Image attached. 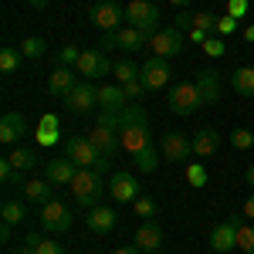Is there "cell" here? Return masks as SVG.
<instances>
[{"instance_id":"6da1fadb","label":"cell","mask_w":254,"mask_h":254,"mask_svg":"<svg viewBox=\"0 0 254 254\" xmlns=\"http://www.w3.org/2000/svg\"><path fill=\"white\" fill-rule=\"evenodd\" d=\"M119 136H122V149H126L129 156H139L146 146H153L149 116H146L142 105H126V109H122V129H119Z\"/></svg>"},{"instance_id":"7a4b0ae2","label":"cell","mask_w":254,"mask_h":254,"mask_svg":"<svg viewBox=\"0 0 254 254\" xmlns=\"http://www.w3.org/2000/svg\"><path fill=\"white\" fill-rule=\"evenodd\" d=\"M119 129H122V112H98V122L95 129L88 132V139H92V146H95L102 156H116L119 149H122V136H119Z\"/></svg>"},{"instance_id":"3957f363","label":"cell","mask_w":254,"mask_h":254,"mask_svg":"<svg viewBox=\"0 0 254 254\" xmlns=\"http://www.w3.org/2000/svg\"><path fill=\"white\" fill-rule=\"evenodd\" d=\"M71 193L81 210H92L102 203V173L98 170H78L71 180Z\"/></svg>"},{"instance_id":"277c9868","label":"cell","mask_w":254,"mask_h":254,"mask_svg":"<svg viewBox=\"0 0 254 254\" xmlns=\"http://www.w3.org/2000/svg\"><path fill=\"white\" fill-rule=\"evenodd\" d=\"M126 20L139 27L142 34H156L159 31V3L156 0H129V7H126Z\"/></svg>"},{"instance_id":"5b68a950","label":"cell","mask_w":254,"mask_h":254,"mask_svg":"<svg viewBox=\"0 0 254 254\" xmlns=\"http://www.w3.org/2000/svg\"><path fill=\"white\" fill-rule=\"evenodd\" d=\"M166 102H170V112H173V116H193L196 109L203 105L193 81H180V85H173Z\"/></svg>"},{"instance_id":"8992f818","label":"cell","mask_w":254,"mask_h":254,"mask_svg":"<svg viewBox=\"0 0 254 254\" xmlns=\"http://www.w3.org/2000/svg\"><path fill=\"white\" fill-rule=\"evenodd\" d=\"M122 20H126V7L122 3H116V0H98V3H92V24H95L102 34L105 31H119Z\"/></svg>"},{"instance_id":"52a82bcc","label":"cell","mask_w":254,"mask_h":254,"mask_svg":"<svg viewBox=\"0 0 254 254\" xmlns=\"http://www.w3.org/2000/svg\"><path fill=\"white\" fill-rule=\"evenodd\" d=\"M64 102V109L68 112H75V116H85V112H92L95 109V102H98V88L92 85V81H78L68 95L61 98Z\"/></svg>"},{"instance_id":"ba28073f","label":"cell","mask_w":254,"mask_h":254,"mask_svg":"<svg viewBox=\"0 0 254 254\" xmlns=\"http://www.w3.org/2000/svg\"><path fill=\"white\" fill-rule=\"evenodd\" d=\"M64 156L75 159L78 170H92L95 159L102 156V153L92 146V139H88V136H68V139H64Z\"/></svg>"},{"instance_id":"9c48e42d","label":"cell","mask_w":254,"mask_h":254,"mask_svg":"<svg viewBox=\"0 0 254 254\" xmlns=\"http://www.w3.org/2000/svg\"><path fill=\"white\" fill-rule=\"evenodd\" d=\"M116 71V64L105 58V51H98V48H85L78 58V75H85V78H102V75H112Z\"/></svg>"},{"instance_id":"30bf717a","label":"cell","mask_w":254,"mask_h":254,"mask_svg":"<svg viewBox=\"0 0 254 254\" xmlns=\"http://www.w3.org/2000/svg\"><path fill=\"white\" fill-rule=\"evenodd\" d=\"M149 48H153L156 58H176V55L183 51V34L176 31L173 24H170V27H159L156 34L149 38Z\"/></svg>"},{"instance_id":"8fae6325","label":"cell","mask_w":254,"mask_h":254,"mask_svg":"<svg viewBox=\"0 0 254 254\" xmlns=\"http://www.w3.org/2000/svg\"><path fill=\"white\" fill-rule=\"evenodd\" d=\"M159 156L166 163H183L187 156H193V139L183 132H166L159 142Z\"/></svg>"},{"instance_id":"7c38bea8","label":"cell","mask_w":254,"mask_h":254,"mask_svg":"<svg viewBox=\"0 0 254 254\" xmlns=\"http://www.w3.org/2000/svg\"><path fill=\"white\" fill-rule=\"evenodd\" d=\"M170 58H153L142 61V68H139V78H142V85L146 88H163V85H170Z\"/></svg>"},{"instance_id":"4fadbf2b","label":"cell","mask_w":254,"mask_h":254,"mask_svg":"<svg viewBox=\"0 0 254 254\" xmlns=\"http://www.w3.org/2000/svg\"><path fill=\"white\" fill-rule=\"evenodd\" d=\"M41 224L48 231H55V234H68L71 231V210L64 203H58V200H51V203L41 207Z\"/></svg>"},{"instance_id":"5bb4252c","label":"cell","mask_w":254,"mask_h":254,"mask_svg":"<svg viewBox=\"0 0 254 254\" xmlns=\"http://www.w3.org/2000/svg\"><path fill=\"white\" fill-rule=\"evenodd\" d=\"M193 85H196V92H200V102L203 105H217L220 102V75H217L214 68H200Z\"/></svg>"},{"instance_id":"9a60e30c","label":"cell","mask_w":254,"mask_h":254,"mask_svg":"<svg viewBox=\"0 0 254 254\" xmlns=\"http://www.w3.org/2000/svg\"><path fill=\"white\" fill-rule=\"evenodd\" d=\"M109 193L116 203H136L139 200V180L132 173H116L109 183Z\"/></svg>"},{"instance_id":"2e32d148","label":"cell","mask_w":254,"mask_h":254,"mask_svg":"<svg viewBox=\"0 0 254 254\" xmlns=\"http://www.w3.org/2000/svg\"><path fill=\"white\" fill-rule=\"evenodd\" d=\"M75 173H78V166H75L71 156H55L51 163H48V176H44V180H48L51 187H64V183L71 187Z\"/></svg>"},{"instance_id":"e0dca14e","label":"cell","mask_w":254,"mask_h":254,"mask_svg":"<svg viewBox=\"0 0 254 254\" xmlns=\"http://www.w3.org/2000/svg\"><path fill=\"white\" fill-rule=\"evenodd\" d=\"M116 210L112 207H105V203H98L92 210H85V224H88V231L92 234H109L112 227H116Z\"/></svg>"},{"instance_id":"ac0fdd59","label":"cell","mask_w":254,"mask_h":254,"mask_svg":"<svg viewBox=\"0 0 254 254\" xmlns=\"http://www.w3.org/2000/svg\"><path fill=\"white\" fill-rule=\"evenodd\" d=\"M210 248L217 254H227L237 248V224L234 220H224V224H217L214 231H210Z\"/></svg>"},{"instance_id":"d6986e66","label":"cell","mask_w":254,"mask_h":254,"mask_svg":"<svg viewBox=\"0 0 254 254\" xmlns=\"http://www.w3.org/2000/svg\"><path fill=\"white\" fill-rule=\"evenodd\" d=\"M24 132H27V122H24V116H20V112H7V116L0 119V142H3V146L20 142V139H24Z\"/></svg>"},{"instance_id":"ffe728a7","label":"cell","mask_w":254,"mask_h":254,"mask_svg":"<svg viewBox=\"0 0 254 254\" xmlns=\"http://www.w3.org/2000/svg\"><path fill=\"white\" fill-rule=\"evenodd\" d=\"M71 88H75V71H71L68 64H58V68L48 75V92L55 98H64Z\"/></svg>"},{"instance_id":"44dd1931","label":"cell","mask_w":254,"mask_h":254,"mask_svg":"<svg viewBox=\"0 0 254 254\" xmlns=\"http://www.w3.org/2000/svg\"><path fill=\"white\" fill-rule=\"evenodd\" d=\"M217 149H220V132H217V129H210V126H207V129H196L193 132V156H214Z\"/></svg>"},{"instance_id":"7402d4cb","label":"cell","mask_w":254,"mask_h":254,"mask_svg":"<svg viewBox=\"0 0 254 254\" xmlns=\"http://www.w3.org/2000/svg\"><path fill=\"white\" fill-rule=\"evenodd\" d=\"M98 105H102L105 112H122V109L129 105V98L122 92V85H102V88H98Z\"/></svg>"},{"instance_id":"603a6c76","label":"cell","mask_w":254,"mask_h":254,"mask_svg":"<svg viewBox=\"0 0 254 254\" xmlns=\"http://www.w3.org/2000/svg\"><path fill=\"white\" fill-rule=\"evenodd\" d=\"M159 244H163V231H159V224L146 220V224L136 231V248H142V251H159Z\"/></svg>"},{"instance_id":"cb8c5ba5","label":"cell","mask_w":254,"mask_h":254,"mask_svg":"<svg viewBox=\"0 0 254 254\" xmlns=\"http://www.w3.org/2000/svg\"><path fill=\"white\" fill-rule=\"evenodd\" d=\"M24 196H27L31 203H41V207H44V203L55 200V187H51L48 180H27V183H24Z\"/></svg>"},{"instance_id":"d4e9b609","label":"cell","mask_w":254,"mask_h":254,"mask_svg":"<svg viewBox=\"0 0 254 254\" xmlns=\"http://www.w3.org/2000/svg\"><path fill=\"white\" fill-rule=\"evenodd\" d=\"M116 38H119V51H129V55H132V51H139V48L149 41V34H142L139 27H132V24H129V27H119Z\"/></svg>"},{"instance_id":"484cf974","label":"cell","mask_w":254,"mask_h":254,"mask_svg":"<svg viewBox=\"0 0 254 254\" xmlns=\"http://www.w3.org/2000/svg\"><path fill=\"white\" fill-rule=\"evenodd\" d=\"M231 85H234L237 95L254 98V68H237L234 75H231Z\"/></svg>"},{"instance_id":"4316f807","label":"cell","mask_w":254,"mask_h":254,"mask_svg":"<svg viewBox=\"0 0 254 254\" xmlns=\"http://www.w3.org/2000/svg\"><path fill=\"white\" fill-rule=\"evenodd\" d=\"M34 136H38V142L41 146H51V142H58V116H44L38 122V132H34Z\"/></svg>"},{"instance_id":"83f0119b","label":"cell","mask_w":254,"mask_h":254,"mask_svg":"<svg viewBox=\"0 0 254 254\" xmlns=\"http://www.w3.org/2000/svg\"><path fill=\"white\" fill-rule=\"evenodd\" d=\"M7 159L14 163V170H20V173H24V170H31V166H38V153H34L31 146H17Z\"/></svg>"},{"instance_id":"f1b7e54d","label":"cell","mask_w":254,"mask_h":254,"mask_svg":"<svg viewBox=\"0 0 254 254\" xmlns=\"http://www.w3.org/2000/svg\"><path fill=\"white\" fill-rule=\"evenodd\" d=\"M44 51H48V41L44 38H24L20 41V55H24V58H41V55H44Z\"/></svg>"},{"instance_id":"f546056e","label":"cell","mask_w":254,"mask_h":254,"mask_svg":"<svg viewBox=\"0 0 254 254\" xmlns=\"http://www.w3.org/2000/svg\"><path fill=\"white\" fill-rule=\"evenodd\" d=\"M139 68H142V64H132V61H119L112 75H116L119 85H129V81H136V78H139Z\"/></svg>"},{"instance_id":"4dcf8cb0","label":"cell","mask_w":254,"mask_h":254,"mask_svg":"<svg viewBox=\"0 0 254 254\" xmlns=\"http://www.w3.org/2000/svg\"><path fill=\"white\" fill-rule=\"evenodd\" d=\"M20 58H24V55H20L17 48H3V51H0V71H3V75L17 71V68H20Z\"/></svg>"},{"instance_id":"1f68e13d","label":"cell","mask_w":254,"mask_h":254,"mask_svg":"<svg viewBox=\"0 0 254 254\" xmlns=\"http://www.w3.org/2000/svg\"><path fill=\"white\" fill-rule=\"evenodd\" d=\"M0 214H3V220H7V224H20V220L27 217V210H24V203H20V200H7Z\"/></svg>"},{"instance_id":"d6a6232c","label":"cell","mask_w":254,"mask_h":254,"mask_svg":"<svg viewBox=\"0 0 254 254\" xmlns=\"http://www.w3.org/2000/svg\"><path fill=\"white\" fill-rule=\"evenodd\" d=\"M132 159H136V166L142 170V173H153V170H156V163H159V156H156V149H153V146H146V149H142L139 156H132Z\"/></svg>"},{"instance_id":"836d02e7","label":"cell","mask_w":254,"mask_h":254,"mask_svg":"<svg viewBox=\"0 0 254 254\" xmlns=\"http://www.w3.org/2000/svg\"><path fill=\"white\" fill-rule=\"evenodd\" d=\"M231 146L241 149V153H248V149L254 146V132L251 129H234V132H231Z\"/></svg>"},{"instance_id":"e575fe53","label":"cell","mask_w":254,"mask_h":254,"mask_svg":"<svg viewBox=\"0 0 254 254\" xmlns=\"http://www.w3.org/2000/svg\"><path fill=\"white\" fill-rule=\"evenodd\" d=\"M187 183H190V187H203V183H207V166H203V163H190V166H187Z\"/></svg>"},{"instance_id":"d590c367","label":"cell","mask_w":254,"mask_h":254,"mask_svg":"<svg viewBox=\"0 0 254 254\" xmlns=\"http://www.w3.org/2000/svg\"><path fill=\"white\" fill-rule=\"evenodd\" d=\"M237 248L244 254H254V227H244V224L237 227Z\"/></svg>"},{"instance_id":"8d00e7d4","label":"cell","mask_w":254,"mask_h":254,"mask_svg":"<svg viewBox=\"0 0 254 254\" xmlns=\"http://www.w3.org/2000/svg\"><path fill=\"white\" fill-rule=\"evenodd\" d=\"M193 27H200V31H207V34H217V17L214 14H193Z\"/></svg>"},{"instance_id":"74e56055","label":"cell","mask_w":254,"mask_h":254,"mask_svg":"<svg viewBox=\"0 0 254 254\" xmlns=\"http://www.w3.org/2000/svg\"><path fill=\"white\" fill-rule=\"evenodd\" d=\"M132 210H136L139 217H146V220H149V217H156V200H149V196H139L136 203H132Z\"/></svg>"},{"instance_id":"f35d334b","label":"cell","mask_w":254,"mask_h":254,"mask_svg":"<svg viewBox=\"0 0 254 254\" xmlns=\"http://www.w3.org/2000/svg\"><path fill=\"white\" fill-rule=\"evenodd\" d=\"M173 27L180 34H190V31H193V14H190V10H180L173 17Z\"/></svg>"},{"instance_id":"ab89813d","label":"cell","mask_w":254,"mask_h":254,"mask_svg":"<svg viewBox=\"0 0 254 254\" xmlns=\"http://www.w3.org/2000/svg\"><path fill=\"white\" fill-rule=\"evenodd\" d=\"M203 51H207L210 58H224V51H227V48H224V41H220V38H214V34H210V38L203 41Z\"/></svg>"},{"instance_id":"60d3db41","label":"cell","mask_w":254,"mask_h":254,"mask_svg":"<svg viewBox=\"0 0 254 254\" xmlns=\"http://www.w3.org/2000/svg\"><path fill=\"white\" fill-rule=\"evenodd\" d=\"M248 7H251V0H227V14H231V17H244V14H248Z\"/></svg>"},{"instance_id":"b9f144b4","label":"cell","mask_w":254,"mask_h":254,"mask_svg":"<svg viewBox=\"0 0 254 254\" xmlns=\"http://www.w3.org/2000/svg\"><path fill=\"white\" fill-rule=\"evenodd\" d=\"M234 31H237V17H231V14L217 17V34H234Z\"/></svg>"},{"instance_id":"7bdbcfd3","label":"cell","mask_w":254,"mask_h":254,"mask_svg":"<svg viewBox=\"0 0 254 254\" xmlns=\"http://www.w3.org/2000/svg\"><path fill=\"white\" fill-rule=\"evenodd\" d=\"M122 92H126V98H129V102H136V98L146 92V85H142V78H136V81H129V85H122Z\"/></svg>"},{"instance_id":"ee69618b","label":"cell","mask_w":254,"mask_h":254,"mask_svg":"<svg viewBox=\"0 0 254 254\" xmlns=\"http://www.w3.org/2000/svg\"><path fill=\"white\" fill-rule=\"evenodd\" d=\"M78 58H81V51L75 48V44H68V48H61V55H58V61H61V64H71V61L78 64Z\"/></svg>"},{"instance_id":"f6af8a7d","label":"cell","mask_w":254,"mask_h":254,"mask_svg":"<svg viewBox=\"0 0 254 254\" xmlns=\"http://www.w3.org/2000/svg\"><path fill=\"white\" fill-rule=\"evenodd\" d=\"M38 254H64V248H61L58 241H51V237H44L38 244Z\"/></svg>"},{"instance_id":"bcb514c9","label":"cell","mask_w":254,"mask_h":254,"mask_svg":"<svg viewBox=\"0 0 254 254\" xmlns=\"http://www.w3.org/2000/svg\"><path fill=\"white\" fill-rule=\"evenodd\" d=\"M102 51H109V48H119V38H116V31H105L102 34V44H98Z\"/></svg>"},{"instance_id":"7dc6e473","label":"cell","mask_w":254,"mask_h":254,"mask_svg":"<svg viewBox=\"0 0 254 254\" xmlns=\"http://www.w3.org/2000/svg\"><path fill=\"white\" fill-rule=\"evenodd\" d=\"M210 38V34H207V31H200V27H193V31H190V41H193V44H200V48H203V41Z\"/></svg>"},{"instance_id":"c3c4849f","label":"cell","mask_w":254,"mask_h":254,"mask_svg":"<svg viewBox=\"0 0 254 254\" xmlns=\"http://www.w3.org/2000/svg\"><path fill=\"white\" fill-rule=\"evenodd\" d=\"M244 217H251V220H254V190H251V196L244 200Z\"/></svg>"},{"instance_id":"681fc988","label":"cell","mask_w":254,"mask_h":254,"mask_svg":"<svg viewBox=\"0 0 254 254\" xmlns=\"http://www.w3.org/2000/svg\"><path fill=\"white\" fill-rule=\"evenodd\" d=\"M41 241H44V237H41V234H34V231H31V234H24V244H31V248H38Z\"/></svg>"},{"instance_id":"f907efd6","label":"cell","mask_w":254,"mask_h":254,"mask_svg":"<svg viewBox=\"0 0 254 254\" xmlns=\"http://www.w3.org/2000/svg\"><path fill=\"white\" fill-rule=\"evenodd\" d=\"M10 227H14V224L3 220V227H0V241H3V244H10Z\"/></svg>"},{"instance_id":"816d5d0a","label":"cell","mask_w":254,"mask_h":254,"mask_svg":"<svg viewBox=\"0 0 254 254\" xmlns=\"http://www.w3.org/2000/svg\"><path fill=\"white\" fill-rule=\"evenodd\" d=\"M244 183H248V187H251V190H254V163H251V166H248V173H244Z\"/></svg>"},{"instance_id":"f5cc1de1","label":"cell","mask_w":254,"mask_h":254,"mask_svg":"<svg viewBox=\"0 0 254 254\" xmlns=\"http://www.w3.org/2000/svg\"><path fill=\"white\" fill-rule=\"evenodd\" d=\"M116 254H146V251H142V248H136V244H132V248H119Z\"/></svg>"},{"instance_id":"db71d44e","label":"cell","mask_w":254,"mask_h":254,"mask_svg":"<svg viewBox=\"0 0 254 254\" xmlns=\"http://www.w3.org/2000/svg\"><path fill=\"white\" fill-rule=\"evenodd\" d=\"M14 254H38V248H31V244H20Z\"/></svg>"},{"instance_id":"11a10c76","label":"cell","mask_w":254,"mask_h":254,"mask_svg":"<svg viewBox=\"0 0 254 254\" xmlns=\"http://www.w3.org/2000/svg\"><path fill=\"white\" fill-rule=\"evenodd\" d=\"M48 3H51V0H31V7H34V10H44Z\"/></svg>"},{"instance_id":"9f6ffc18","label":"cell","mask_w":254,"mask_h":254,"mask_svg":"<svg viewBox=\"0 0 254 254\" xmlns=\"http://www.w3.org/2000/svg\"><path fill=\"white\" fill-rule=\"evenodd\" d=\"M170 3H173V7H180V10H187V7H190V0H170Z\"/></svg>"},{"instance_id":"6f0895ef","label":"cell","mask_w":254,"mask_h":254,"mask_svg":"<svg viewBox=\"0 0 254 254\" xmlns=\"http://www.w3.org/2000/svg\"><path fill=\"white\" fill-rule=\"evenodd\" d=\"M244 41H251V44H254V24L248 27V31H244Z\"/></svg>"}]
</instances>
